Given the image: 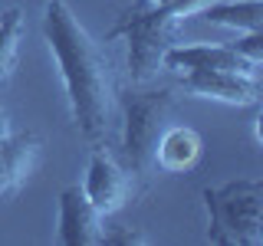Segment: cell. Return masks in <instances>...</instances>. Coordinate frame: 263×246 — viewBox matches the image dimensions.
<instances>
[{
    "mask_svg": "<svg viewBox=\"0 0 263 246\" xmlns=\"http://www.w3.org/2000/svg\"><path fill=\"white\" fill-rule=\"evenodd\" d=\"M20 39H23V10L20 7H10L7 13H0V86L16 69Z\"/></svg>",
    "mask_w": 263,
    "mask_h": 246,
    "instance_id": "7c38bea8",
    "label": "cell"
},
{
    "mask_svg": "<svg viewBox=\"0 0 263 246\" xmlns=\"http://www.w3.org/2000/svg\"><path fill=\"white\" fill-rule=\"evenodd\" d=\"M208 210V243L263 246V180L240 177L201 191Z\"/></svg>",
    "mask_w": 263,
    "mask_h": 246,
    "instance_id": "277c9868",
    "label": "cell"
},
{
    "mask_svg": "<svg viewBox=\"0 0 263 246\" xmlns=\"http://www.w3.org/2000/svg\"><path fill=\"white\" fill-rule=\"evenodd\" d=\"M161 69L168 72H194V69H230L257 76L260 66L243 59L230 43H175L161 56Z\"/></svg>",
    "mask_w": 263,
    "mask_h": 246,
    "instance_id": "9c48e42d",
    "label": "cell"
},
{
    "mask_svg": "<svg viewBox=\"0 0 263 246\" xmlns=\"http://www.w3.org/2000/svg\"><path fill=\"white\" fill-rule=\"evenodd\" d=\"M40 154H43V138L36 131H13L0 105V200L27 184V177L40 164Z\"/></svg>",
    "mask_w": 263,
    "mask_h": 246,
    "instance_id": "8992f818",
    "label": "cell"
},
{
    "mask_svg": "<svg viewBox=\"0 0 263 246\" xmlns=\"http://www.w3.org/2000/svg\"><path fill=\"white\" fill-rule=\"evenodd\" d=\"M211 0H171V4H152L142 0L132 10L119 16V23L109 30L112 39H125L128 43V79L132 82H155L161 72V56L168 53V46L181 43L178 30L184 20L201 10Z\"/></svg>",
    "mask_w": 263,
    "mask_h": 246,
    "instance_id": "7a4b0ae2",
    "label": "cell"
},
{
    "mask_svg": "<svg viewBox=\"0 0 263 246\" xmlns=\"http://www.w3.org/2000/svg\"><path fill=\"white\" fill-rule=\"evenodd\" d=\"M43 36L63 76L76 131L92 148L109 145L119 128V82L109 53L86 33L66 0L43 4Z\"/></svg>",
    "mask_w": 263,
    "mask_h": 246,
    "instance_id": "6da1fadb",
    "label": "cell"
},
{
    "mask_svg": "<svg viewBox=\"0 0 263 246\" xmlns=\"http://www.w3.org/2000/svg\"><path fill=\"white\" fill-rule=\"evenodd\" d=\"M175 89L152 86V82H132L125 92H119L122 112V161L132 177H152L155 171V145L161 131L168 128Z\"/></svg>",
    "mask_w": 263,
    "mask_h": 246,
    "instance_id": "3957f363",
    "label": "cell"
},
{
    "mask_svg": "<svg viewBox=\"0 0 263 246\" xmlns=\"http://www.w3.org/2000/svg\"><path fill=\"white\" fill-rule=\"evenodd\" d=\"M194 16H204L214 27H230L237 33L260 30V0H211Z\"/></svg>",
    "mask_w": 263,
    "mask_h": 246,
    "instance_id": "8fae6325",
    "label": "cell"
},
{
    "mask_svg": "<svg viewBox=\"0 0 263 246\" xmlns=\"http://www.w3.org/2000/svg\"><path fill=\"white\" fill-rule=\"evenodd\" d=\"M152 4H171V0H152Z\"/></svg>",
    "mask_w": 263,
    "mask_h": 246,
    "instance_id": "9a60e30c",
    "label": "cell"
},
{
    "mask_svg": "<svg viewBox=\"0 0 263 246\" xmlns=\"http://www.w3.org/2000/svg\"><path fill=\"white\" fill-rule=\"evenodd\" d=\"M82 194L89 197V203L102 217H112L132 197V171L125 164H119L112 154H105V148H92L86 177H82Z\"/></svg>",
    "mask_w": 263,
    "mask_h": 246,
    "instance_id": "5b68a950",
    "label": "cell"
},
{
    "mask_svg": "<svg viewBox=\"0 0 263 246\" xmlns=\"http://www.w3.org/2000/svg\"><path fill=\"white\" fill-rule=\"evenodd\" d=\"M105 217L99 213L79 184L63 187L56 203V243L60 246H102Z\"/></svg>",
    "mask_w": 263,
    "mask_h": 246,
    "instance_id": "52a82bcc",
    "label": "cell"
},
{
    "mask_svg": "<svg viewBox=\"0 0 263 246\" xmlns=\"http://www.w3.org/2000/svg\"><path fill=\"white\" fill-rule=\"evenodd\" d=\"M204 141L191 125H168L155 145V168L164 174H187L201 161Z\"/></svg>",
    "mask_w": 263,
    "mask_h": 246,
    "instance_id": "30bf717a",
    "label": "cell"
},
{
    "mask_svg": "<svg viewBox=\"0 0 263 246\" xmlns=\"http://www.w3.org/2000/svg\"><path fill=\"white\" fill-rule=\"evenodd\" d=\"M102 243H109V246H142L148 243V236L145 233H138V230H128V227H105L102 230Z\"/></svg>",
    "mask_w": 263,
    "mask_h": 246,
    "instance_id": "5bb4252c",
    "label": "cell"
},
{
    "mask_svg": "<svg viewBox=\"0 0 263 246\" xmlns=\"http://www.w3.org/2000/svg\"><path fill=\"white\" fill-rule=\"evenodd\" d=\"M230 46H234L237 53L243 56V59H250V63L260 66V59H263V33H260V30H247L243 36H237Z\"/></svg>",
    "mask_w": 263,
    "mask_h": 246,
    "instance_id": "4fadbf2b",
    "label": "cell"
},
{
    "mask_svg": "<svg viewBox=\"0 0 263 246\" xmlns=\"http://www.w3.org/2000/svg\"><path fill=\"white\" fill-rule=\"evenodd\" d=\"M181 92H187L191 98H211V102H224V105H257L260 82L250 72L194 69V72H181Z\"/></svg>",
    "mask_w": 263,
    "mask_h": 246,
    "instance_id": "ba28073f",
    "label": "cell"
}]
</instances>
